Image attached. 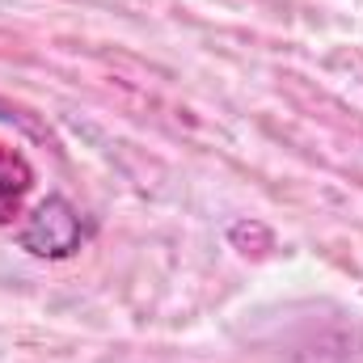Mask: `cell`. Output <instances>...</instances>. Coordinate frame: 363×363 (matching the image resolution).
<instances>
[{
  "label": "cell",
  "mask_w": 363,
  "mask_h": 363,
  "mask_svg": "<svg viewBox=\"0 0 363 363\" xmlns=\"http://www.w3.org/2000/svg\"><path fill=\"white\" fill-rule=\"evenodd\" d=\"M93 228H97V224H93L81 207H72L64 194H47V199L34 207V216L21 224L17 241H21V250H30L34 258L60 262V258H72V254L89 241Z\"/></svg>",
  "instance_id": "6da1fadb"
},
{
  "label": "cell",
  "mask_w": 363,
  "mask_h": 363,
  "mask_svg": "<svg viewBox=\"0 0 363 363\" xmlns=\"http://www.w3.org/2000/svg\"><path fill=\"white\" fill-rule=\"evenodd\" d=\"M30 190V169L17 152H0V220H9L21 207V194Z\"/></svg>",
  "instance_id": "7a4b0ae2"
}]
</instances>
